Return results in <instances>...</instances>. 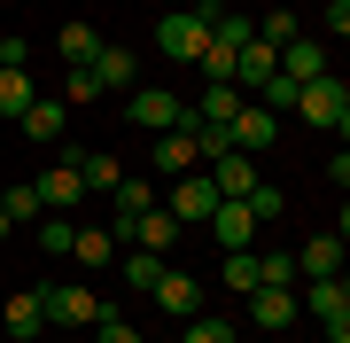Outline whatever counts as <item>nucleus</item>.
<instances>
[{"mask_svg": "<svg viewBox=\"0 0 350 343\" xmlns=\"http://www.w3.org/2000/svg\"><path fill=\"white\" fill-rule=\"evenodd\" d=\"M156 8H187V0H156Z\"/></svg>", "mask_w": 350, "mask_h": 343, "instance_id": "c03bdc74", "label": "nucleus"}, {"mask_svg": "<svg viewBox=\"0 0 350 343\" xmlns=\"http://www.w3.org/2000/svg\"><path fill=\"white\" fill-rule=\"evenodd\" d=\"M296 94H304V86H296V78H288V71H273V78H265V86L250 94V102H265V110H273V117H280V110H296Z\"/></svg>", "mask_w": 350, "mask_h": 343, "instance_id": "c85d7f7f", "label": "nucleus"}, {"mask_svg": "<svg viewBox=\"0 0 350 343\" xmlns=\"http://www.w3.org/2000/svg\"><path fill=\"white\" fill-rule=\"evenodd\" d=\"M280 71L296 78V86H312V78H327V47H319V39H288V47H280Z\"/></svg>", "mask_w": 350, "mask_h": 343, "instance_id": "a211bd4d", "label": "nucleus"}, {"mask_svg": "<svg viewBox=\"0 0 350 343\" xmlns=\"http://www.w3.org/2000/svg\"><path fill=\"white\" fill-rule=\"evenodd\" d=\"M78 164H86V156H78V149H63V164H55V172H39V195H47V211H70L78 195H86Z\"/></svg>", "mask_w": 350, "mask_h": 343, "instance_id": "0eeeda50", "label": "nucleus"}, {"mask_svg": "<svg viewBox=\"0 0 350 343\" xmlns=\"http://www.w3.org/2000/svg\"><path fill=\"white\" fill-rule=\"evenodd\" d=\"M0 211H8V227H39V218H47V195H39V179H16V188H0Z\"/></svg>", "mask_w": 350, "mask_h": 343, "instance_id": "f3484780", "label": "nucleus"}, {"mask_svg": "<svg viewBox=\"0 0 350 343\" xmlns=\"http://www.w3.org/2000/svg\"><path fill=\"white\" fill-rule=\"evenodd\" d=\"M250 164H257V156H241V149H226L218 164H211V188L226 195V203H241V195L257 188V172H250Z\"/></svg>", "mask_w": 350, "mask_h": 343, "instance_id": "2eb2a0df", "label": "nucleus"}, {"mask_svg": "<svg viewBox=\"0 0 350 343\" xmlns=\"http://www.w3.org/2000/svg\"><path fill=\"white\" fill-rule=\"evenodd\" d=\"M273 71H280V47H265V39H250V47H241V71H234V86H241V94H257V86H265Z\"/></svg>", "mask_w": 350, "mask_h": 343, "instance_id": "412c9836", "label": "nucleus"}, {"mask_svg": "<svg viewBox=\"0 0 350 343\" xmlns=\"http://www.w3.org/2000/svg\"><path fill=\"white\" fill-rule=\"evenodd\" d=\"M70 257L86 273H101L109 257H125V242H117V227H78V242H70Z\"/></svg>", "mask_w": 350, "mask_h": 343, "instance_id": "dca6fc26", "label": "nucleus"}, {"mask_svg": "<svg viewBox=\"0 0 350 343\" xmlns=\"http://www.w3.org/2000/svg\"><path fill=\"white\" fill-rule=\"evenodd\" d=\"M172 242H187V227H179V218L163 211V203L133 218V250H156V257H163V250H172Z\"/></svg>", "mask_w": 350, "mask_h": 343, "instance_id": "ddd939ff", "label": "nucleus"}, {"mask_svg": "<svg viewBox=\"0 0 350 343\" xmlns=\"http://www.w3.org/2000/svg\"><path fill=\"white\" fill-rule=\"evenodd\" d=\"M342 273V234H312L296 250V281H335Z\"/></svg>", "mask_w": 350, "mask_h": 343, "instance_id": "9d476101", "label": "nucleus"}, {"mask_svg": "<svg viewBox=\"0 0 350 343\" xmlns=\"http://www.w3.org/2000/svg\"><path fill=\"white\" fill-rule=\"evenodd\" d=\"M94 335H101V343H140V328H133L125 312H109V305H101V320H94Z\"/></svg>", "mask_w": 350, "mask_h": 343, "instance_id": "f704fd0d", "label": "nucleus"}, {"mask_svg": "<svg viewBox=\"0 0 350 343\" xmlns=\"http://www.w3.org/2000/svg\"><path fill=\"white\" fill-rule=\"evenodd\" d=\"M39 102V86H31V71H8V63H0V117H24Z\"/></svg>", "mask_w": 350, "mask_h": 343, "instance_id": "5701e85b", "label": "nucleus"}, {"mask_svg": "<svg viewBox=\"0 0 350 343\" xmlns=\"http://www.w3.org/2000/svg\"><path fill=\"white\" fill-rule=\"evenodd\" d=\"M273 140H280V117L265 110V102H250V110L234 117V149H241V156H265Z\"/></svg>", "mask_w": 350, "mask_h": 343, "instance_id": "1a4fd4ad", "label": "nucleus"}, {"mask_svg": "<svg viewBox=\"0 0 350 343\" xmlns=\"http://www.w3.org/2000/svg\"><path fill=\"white\" fill-rule=\"evenodd\" d=\"M335 140H342V149H350V110H342V117H335Z\"/></svg>", "mask_w": 350, "mask_h": 343, "instance_id": "a19ab883", "label": "nucleus"}, {"mask_svg": "<svg viewBox=\"0 0 350 343\" xmlns=\"http://www.w3.org/2000/svg\"><path fill=\"white\" fill-rule=\"evenodd\" d=\"M0 328H8L16 343H31L39 328H47V305H39V289H16L8 305H0Z\"/></svg>", "mask_w": 350, "mask_h": 343, "instance_id": "4468645a", "label": "nucleus"}, {"mask_svg": "<svg viewBox=\"0 0 350 343\" xmlns=\"http://www.w3.org/2000/svg\"><path fill=\"white\" fill-rule=\"evenodd\" d=\"M257 39H265V47H288V39H304V24H296L288 8H273V16L257 24Z\"/></svg>", "mask_w": 350, "mask_h": 343, "instance_id": "72a5a7b5", "label": "nucleus"}, {"mask_svg": "<svg viewBox=\"0 0 350 343\" xmlns=\"http://www.w3.org/2000/svg\"><path fill=\"white\" fill-rule=\"evenodd\" d=\"M16 125H24L31 140H63V102H47V94H39V102L16 117Z\"/></svg>", "mask_w": 350, "mask_h": 343, "instance_id": "b1692460", "label": "nucleus"}, {"mask_svg": "<svg viewBox=\"0 0 350 343\" xmlns=\"http://www.w3.org/2000/svg\"><path fill=\"white\" fill-rule=\"evenodd\" d=\"M63 102H101V78L94 71H70L63 78Z\"/></svg>", "mask_w": 350, "mask_h": 343, "instance_id": "e433bc0d", "label": "nucleus"}, {"mask_svg": "<svg viewBox=\"0 0 350 343\" xmlns=\"http://www.w3.org/2000/svg\"><path fill=\"white\" fill-rule=\"evenodd\" d=\"M94 78H101V94H133V47H101Z\"/></svg>", "mask_w": 350, "mask_h": 343, "instance_id": "4be33fe9", "label": "nucleus"}, {"mask_svg": "<svg viewBox=\"0 0 350 343\" xmlns=\"http://www.w3.org/2000/svg\"><path fill=\"white\" fill-rule=\"evenodd\" d=\"M39 305H47V328H94L101 320V296L86 281H63V289H39Z\"/></svg>", "mask_w": 350, "mask_h": 343, "instance_id": "20e7f679", "label": "nucleus"}, {"mask_svg": "<svg viewBox=\"0 0 350 343\" xmlns=\"http://www.w3.org/2000/svg\"><path fill=\"white\" fill-rule=\"evenodd\" d=\"M156 281H163V257H156V250H133V257H125V289H148V296H156Z\"/></svg>", "mask_w": 350, "mask_h": 343, "instance_id": "7c9ffc66", "label": "nucleus"}, {"mask_svg": "<svg viewBox=\"0 0 350 343\" xmlns=\"http://www.w3.org/2000/svg\"><path fill=\"white\" fill-rule=\"evenodd\" d=\"M342 110H350V86H342L335 71L312 78V86L296 94V117H304V125H327V133H335V117H342Z\"/></svg>", "mask_w": 350, "mask_h": 343, "instance_id": "39448f33", "label": "nucleus"}, {"mask_svg": "<svg viewBox=\"0 0 350 343\" xmlns=\"http://www.w3.org/2000/svg\"><path fill=\"white\" fill-rule=\"evenodd\" d=\"M234 343H265V335H234Z\"/></svg>", "mask_w": 350, "mask_h": 343, "instance_id": "a18cd8bd", "label": "nucleus"}, {"mask_svg": "<svg viewBox=\"0 0 350 343\" xmlns=\"http://www.w3.org/2000/svg\"><path fill=\"white\" fill-rule=\"evenodd\" d=\"M202 78H211V86H234V71H241V47H218V39H211V47H202V63H195Z\"/></svg>", "mask_w": 350, "mask_h": 343, "instance_id": "a878e982", "label": "nucleus"}, {"mask_svg": "<svg viewBox=\"0 0 350 343\" xmlns=\"http://www.w3.org/2000/svg\"><path fill=\"white\" fill-rule=\"evenodd\" d=\"M31 234H39V250H47V257H70V242H78V227H70L63 211H47V218H39Z\"/></svg>", "mask_w": 350, "mask_h": 343, "instance_id": "393cba45", "label": "nucleus"}, {"mask_svg": "<svg viewBox=\"0 0 350 343\" xmlns=\"http://www.w3.org/2000/svg\"><path fill=\"white\" fill-rule=\"evenodd\" d=\"M327 179H335V188H350V149H335V156H327Z\"/></svg>", "mask_w": 350, "mask_h": 343, "instance_id": "58836bf2", "label": "nucleus"}, {"mask_svg": "<svg viewBox=\"0 0 350 343\" xmlns=\"http://www.w3.org/2000/svg\"><path fill=\"white\" fill-rule=\"evenodd\" d=\"M342 296H350V273H342Z\"/></svg>", "mask_w": 350, "mask_h": 343, "instance_id": "49530a36", "label": "nucleus"}, {"mask_svg": "<svg viewBox=\"0 0 350 343\" xmlns=\"http://www.w3.org/2000/svg\"><path fill=\"white\" fill-rule=\"evenodd\" d=\"M218 16H226V0H187V8H163V24H156V47L172 55V63H202V47H211Z\"/></svg>", "mask_w": 350, "mask_h": 343, "instance_id": "f257e3e1", "label": "nucleus"}, {"mask_svg": "<svg viewBox=\"0 0 350 343\" xmlns=\"http://www.w3.org/2000/svg\"><path fill=\"white\" fill-rule=\"evenodd\" d=\"M78 179H86V195H117L125 164H117V156H86V164H78Z\"/></svg>", "mask_w": 350, "mask_h": 343, "instance_id": "bb28decb", "label": "nucleus"}, {"mask_svg": "<svg viewBox=\"0 0 350 343\" xmlns=\"http://www.w3.org/2000/svg\"><path fill=\"white\" fill-rule=\"evenodd\" d=\"M241 203H250V211H257V227H273V218L288 211V195L273 188V179H257V188H250V195H241Z\"/></svg>", "mask_w": 350, "mask_h": 343, "instance_id": "2f4dec72", "label": "nucleus"}, {"mask_svg": "<svg viewBox=\"0 0 350 343\" xmlns=\"http://www.w3.org/2000/svg\"><path fill=\"white\" fill-rule=\"evenodd\" d=\"M257 289H296V257H288V250H273V257H257Z\"/></svg>", "mask_w": 350, "mask_h": 343, "instance_id": "473e14b6", "label": "nucleus"}, {"mask_svg": "<svg viewBox=\"0 0 350 343\" xmlns=\"http://www.w3.org/2000/svg\"><path fill=\"white\" fill-rule=\"evenodd\" d=\"M187 110H195V125H234V117L250 110V94H241V86H211V94L187 102Z\"/></svg>", "mask_w": 350, "mask_h": 343, "instance_id": "6ab92c4d", "label": "nucleus"}, {"mask_svg": "<svg viewBox=\"0 0 350 343\" xmlns=\"http://www.w3.org/2000/svg\"><path fill=\"white\" fill-rule=\"evenodd\" d=\"M296 305H312L319 320H335V312L350 305V296H342V273H335V281H312V289H304V296H296Z\"/></svg>", "mask_w": 350, "mask_h": 343, "instance_id": "c756f323", "label": "nucleus"}, {"mask_svg": "<svg viewBox=\"0 0 350 343\" xmlns=\"http://www.w3.org/2000/svg\"><path fill=\"white\" fill-rule=\"evenodd\" d=\"M218 203H226V195L211 188V172H187V179H172V195H163V211H172L187 234H195V227H211V211H218Z\"/></svg>", "mask_w": 350, "mask_h": 343, "instance_id": "7ed1b4c3", "label": "nucleus"}, {"mask_svg": "<svg viewBox=\"0 0 350 343\" xmlns=\"http://www.w3.org/2000/svg\"><path fill=\"white\" fill-rule=\"evenodd\" d=\"M296 289H250V328L257 335H280V328H296Z\"/></svg>", "mask_w": 350, "mask_h": 343, "instance_id": "423d86ee", "label": "nucleus"}, {"mask_svg": "<svg viewBox=\"0 0 350 343\" xmlns=\"http://www.w3.org/2000/svg\"><path fill=\"white\" fill-rule=\"evenodd\" d=\"M156 305L172 312V320H195V312H202V281H195V273H172V266H163V281H156Z\"/></svg>", "mask_w": 350, "mask_h": 343, "instance_id": "9b49d317", "label": "nucleus"}, {"mask_svg": "<svg viewBox=\"0 0 350 343\" xmlns=\"http://www.w3.org/2000/svg\"><path fill=\"white\" fill-rule=\"evenodd\" d=\"M327 31H335V39H350V0H327Z\"/></svg>", "mask_w": 350, "mask_h": 343, "instance_id": "4c0bfd02", "label": "nucleus"}, {"mask_svg": "<svg viewBox=\"0 0 350 343\" xmlns=\"http://www.w3.org/2000/svg\"><path fill=\"white\" fill-rule=\"evenodd\" d=\"M55 55H63V71H94V55H101V31H94V24H63Z\"/></svg>", "mask_w": 350, "mask_h": 343, "instance_id": "aec40b11", "label": "nucleus"}, {"mask_svg": "<svg viewBox=\"0 0 350 343\" xmlns=\"http://www.w3.org/2000/svg\"><path fill=\"white\" fill-rule=\"evenodd\" d=\"M125 117L140 133H179V125H195V110L179 102V94H163V86H133L125 94Z\"/></svg>", "mask_w": 350, "mask_h": 343, "instance_id": "f03ea898", "label": "nucleus"}, {"mask_svg": "<svg viewBox=\"0 0 350 343\" xmlns=\"http://www.w3.org/2000/svg\"><path fill=\"white\" fill-rule=\"evenodd\" d=\"M8 234H16V227H8V211H0V242H8Z\"/></svg>", "mask_w": 350, "mask_h": 343, "instance_id": "37998d69", "label": "nucleus"}, {"mask_svg": "<svg viewBox=\"0 0 350 343\" xmlns=\"http://www.w3.org/2000/svg\"><path fill=\"white\" fill-rule=\"evenodd\" d=\"M335 234H342V250H350V203H342V227H335Z\"/></svg>", "mask_w": 350, "mask_h": 343, "instance_id": "79ce46f5", "label": "nucleus"}, {"mask_svg": "<svg viewBox=\"0 0 350 343\" xmlns=\"http://www.w3.org/2000/svg\"><path fill=\"white\" fill-rule=\"evenodd\" d=\"M156 172H172V179L202 172V156H195V125H179V133H156Z\"/></svg>", "mask_w": 350, "mask_h": 343, "instance_id": "f8f14e48", "label": "nucleus"}, {"mask_svg": "<svg viewBox=\"0 0 350 343\" xmlns=\"http://www.w3.org/2000/svg\"><path fill=\"white\" fill-rule=\"evenodd\" d=\"M187 343H234V328L211 320V312H195V320H187Z\"/></svg>", "mask_w": 350, "mask_h": 343, "instance_id": "c9c22d12", "label": "nucleus"}, {"mask_svg": "<svg viewBox=\"0 0 350 343\" xmlns=\"http://www.w3.org/2000/svg\"><path fill=\"white\" fill-rule=\"evenodd\" d=\"M202 234H211L218 250H250V234H257V211H250V203H218Z\"/></svg>", "mask_w": 350, "mask_h": 343, "instance_id": "6e6552de", "label": "nucleus"}, {"mask_svg": "<svg viewBox=\"0 0 350 343\" xmlns=\"http://www.w3.org/2000/svg\"><path fill=\"white\" fill-rule=\"evenodd\" d=\"M327 343H350V305H342L335 320H327Z\"/></svg>", "mask_w": 350, "mask_h": 343, "instance_id": "ea45409f", "label": "nucleus"}, {"mask_svg": "<svg viewBox=\"0 0 350 343\" xmlns=\"http://www.w3.org/2000/svg\"><path fill=\"white\" fill-rule=\"evenodd\" d=\"M257 281H265V273H257V250H226V289H234V296H250Z\"/></svg>", "mask_w": 350, "mask_h": 343, "instance_id": "cd10ccee", "label": "nucleus"}]
</instances>
